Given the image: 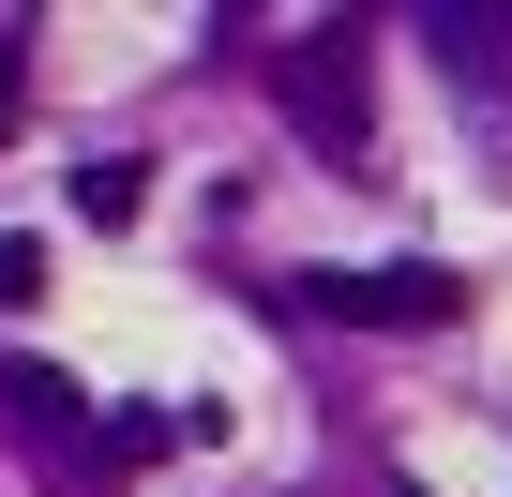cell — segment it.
Here are the masks:
<instances>
[{
  "instance_id": "cell-1",
  "label": "cell",
  "mask_w": 512,
  "mask_h": 497,
  "mask_svg": "<svg viewBox=\"0 0 512 497\" xmlns=\"http://www.w3.org/2000/svg\"><path fill=\"white\" fill-rule=\"evenodd\" d=\"M302 302H317V317H347V332H437L467 287H452L437 257H392V272H317Z\"/></svg>"
},
{
  "instance_id": "cell-6",
  "label": "cell",
  "mask_w": 512,
  "mask_h": 497,
  "mask_svg": "<svg viewBox=\"0 0 512 497\" xmlns=\"http://www.w3.org/2000/svg\"><path fill=\"white\" fill-rule=\"evenodd\" d=\"M0 121H16V91H0Z\"/></svg>"
},
{
  "instance_id": "cell-2",
  "label": "cell",
  "mask_w": 512,
  "mask_h": 497,
  "mask_svg": "<svg viewBox=\"0 0 512 497\" xmlns=\"http://www.w3.org/2000/svg\"><path fill=\"white\" fill-rule=\"evenodd\" d=\"M272 91H287V121H302L317 151H362V61H347V31L287 46V61H272Z\"/></svg>"
},
{
  "instance_id": "cell-3",
  "label": "cell",
  "mask_w": 512,
  "mask_h": 497,
  "mask_svg": "<svg viewBox=\"0 0 512 497\" xmlns=\"http://www.w3.org/2000/svg\"><path fill=\"white\" fill-rule=\"evenodd\" d=\"M0 407H16V422H31L46 452H61V467H91V437H76V392H61L46 362H16V392H0Z\"/></svg>"
},
{
  "instance_id": "cell-5",
  "label": "cell",
  "mask_w": 512,
  "mask_h": 497,
  "mask_svg": "<svg viewBox=\"0 0 512 497\" xmlns=\"http://www.w3.org/2000/svg\"><path fill=\"white\" fill-rule=\"evenodd\" d=\"M16 302H46V241H0V317Z\"/></svg>"
},
{
  "instance_id": "cell-4",
  "label": "cell",
  "mask_w": 512,
  "mask_h": 497,
  "mask_svg": "<svg viewBox=\"0 0 512 497\" xmlns=\"http://www.w3.org/2000/svg\"><path fill=\"white\" fill-rule=\"evenodd\" d=\"M136 196H151L136 166H76V211H91V226H136Z\"/></svg>"
}]
</instances>
